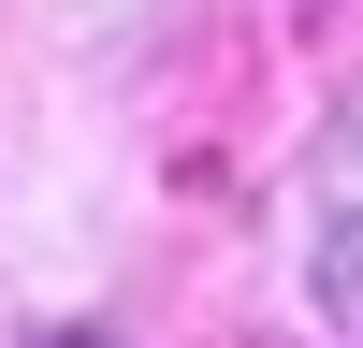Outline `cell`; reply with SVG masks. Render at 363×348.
Listing matches in <instances>:
<instances>
[{
	"label": "cell",
	"instance_id": "1",
	"mask_svg": "<svg viewBox=\"0 0 363 348\" xmlns=\"http://www.w3.org/2000/svg\"><path fill=\"white\" fill-rule=\"evenodd\" d=\"M58 348H87V334H58Z\"/></svg>",
	"mask_w": 363,
	"mask_h": 348
}]
</instances>
